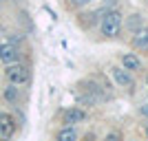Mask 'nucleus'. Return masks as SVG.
<instances>
[{
  "mask_svg": "<svg viewBox=\"0 0 148 141\" xmlns=\"http://www.w3.org/2000/svg\"><path fill=\"white\" fill-rule=\"evenodd\" d=\"M99 29H102V33H104L106 37L119 35V29H122V13L119 11H106L104 18H102Z\"/></svg>",
  "mask_w": 148,
  "mask_h": 141,
  "instance_id": "1",
  "label": "nucleus"
},
{
  "mask_svg": "<svg viewBox=\"0 0 148 141\" xmlns=\"http://www.w3.org/2000/svg\"><path fill=\"white\" fill-rule=\"evenodd\" d=\"M5 75H7V80H9V84H13V86H22V84L29 82V71L25 66H20V64H9Z\"/></svg>",
  "mask_w": 148,
  "mask_h": 141,
  "instance_id": "2",
  "label": "nucleus"
},
{
  "mask_svg": "<svg viewBox=\"0 0 148 141\" xmlns=\"http://www.w3.org/2000/svg\"><path fill=\"white\" fill-rule=\"evenodd\" d=\"M18 49H16V44H11V42H0V62L2 64H16L18 62Z\"/></svg>",
  "mask_w": 148,
  "mask_h": 141,
  "instance_id": "3",
  "label": "nucleus"
},
{
  "mask_svg": "<svg viewBox=\"0 0 148 141\" xmlns=\"http://www.w3.org/2000/svg\"><path fill=\"white\" fill-rule=\"evenodd\" d=\"M13 132H16V123H13V117L7 115V112H0V139H11Z\"/></svg>",
  "mask_w": 148,
  "mask_h": 141,
  "instance_id": "4",
  "label": "nucleus"
},
{
  "mask_svg": "<svg viewBox=\"0 0 148 141\" xmlns=\"http://www.w3.org/2000/svg\"><path fill=\"white\" fill-rule=\"evenodd\" d=\"M111 73H113V77H115V82H117L119 86H124V88H133V86H135V82H133V77L128 75V71H124V68H119V66H113Z\"/></svg>",
  "mask_w": 148,
  "mask_h": 141,
  "instance_id": "5",
  "label": "nucleus"
},
{
  "mask_svg": "<svg viewBox=\"0 0 148 141\" xmlns=\"http://www.w3.org/2000/svg\"><path fill=\"white\" fill-rule=\"evenodd\" d=\"M133 44H135V49H148V29L146 27H139V29L135 31Z\"/></svg>",
  "mask_w": 148,
  "mask_h": 141,
  "instance_id": "6",
  "label": "nucleus"
},
{
  "mask_svg": "<svg viewBox=\"0 0 148 141\" xmlns=\"http://www.w3.org/2000/svg\"><path fill=\"white\" fill-rule=\"evenodd\" d=\"M122 64H124V71H137V68L142 66L139 57H137V55H130V53L122 57Z\"/></svg>",
  "mask_w": 148,
  "mask_h": 141,
  "instance_id": "7",
  "label": "nucleus"
},
{
  "mask_svg": "<svg viewBox=\"0 0 148 141\" xmlns=\"http://www.w3.org/2000/svg\"><path fill=\"white\" fill-rule=\"evenodd\" d=\"M86 119V112L80 110V108H71L66 112V123H77V121H84Z\"/></svg>",
  "mask_w": 148,
  "mask_h": 141,
  "instance_id": "8",
  "label": "nucleus"
},
{
  "mask_svg": "<svg viewBox=\"0 0 148 141\" xmlns=\"http://www.w3.org/2000/svg\"><path fill=\"white\" fill-rule=\"evenodd\" d=\"M56 141H77V132H75L73 128H62L60 132H58Z\"/></svg>",
  "mask_w": 148,
  "mask_h": 141,
  "instance_id": "9",
  "label": "nucleus"
},
{
  "mask_svg": "<svg viewBox=\"0 0 148 141\" xmlns=\"http://www.w3.org/2000/svg\"><path fill=\"white\" fill-rule=\"evenodd\" d=\"M18 97H20V93H18V88H16V86H9V88H7L5 91V99L7 101H11V104H16V101H18Z\"/></svg>",
  "mask_w": 148,
  "mask_h": 141,
  "instance_id": "10",
  "label": "nucleus"
},
{
  "mask_svg": "<svg viewBox=\"0 0 148 141\" xmlns=\"http://www.w3.org/2000/svg\"><path fill=\"white\" fill-rule=\"evenodd\" d=\"M128 27L137 31L139 27H142V18H139V16H130V20H128Z\"/></svg>",
  "mask_w": 148,
  "mask_h": 141,
  "instance_id": "11",
  "label": "nucleus"
},
{
  "mask_svg": "<svg viewBox=\"0 0 148 141\" xmlns=\"http://www.w3.org/2000/svg\"><path fill=\"white\" fill-rule=\"evenodd\" d=\"M104 141H119V135H115V132H111V135H106Z\"/></svg>",
  "mask_w": 148,
  "mask_h": 141,
  "instance_id": "12",
  "label": "nucleus"
},
{
  "mask_svg": "<svg viewBox=\"0 0 148 141\" xmlns=\"http://www.w3.org/2000/svg\"><path fill=\"white\" fill-rule=\"evenodd\" d=\"M75 5H88V2H93V0H73Z\"/></svg>",
  "mask_w": 148,
  "mask_h": 141,
  "instance_id": "13",
  "label": "nucleus"
},
{
  "mask_svg": "<svg viewBox=\"0 0 148 141\" xmlns=\"http://www.w3.org/2000/svg\"><path fill=\"white\" fill-rule=\"evenodd\" d=\"M142 115H146V117H148V104H146V106L142 108Z\"/></svg>",
  "mask_w": 148,
  "mask_h": 141,
  "instance_id": "14",
  "label": "nucleus"
},
{
  "mask_svg": "<svg viewBox=\"0 0 148 141\" xmlns=\"http://www.w3.org/2000/svg\"><path fill=\"white\" fill-rule=\"evenodd\" d=\"M146 84H148V80H146Z\"/></svg>",
  "mask_w": 148,
  "mask_h": 141,
  "instance_id": "15",
  "label": "nucleus"
},
{
  "mask_svg": "<svg viewBox=\"0 0 148 141\" xmlns=\"http://www.w3.org/2000/svg\"><path fill=\"white\" fill-rule=\"evenodd\" d=\"M146 135H148V132H146Z\"/></svg>",
  "mask_w": 148,
  "mask_h": 141,
  "instance_id": "16",
  "label": "nucleus"
}]
</instances>
